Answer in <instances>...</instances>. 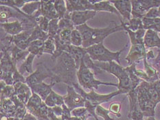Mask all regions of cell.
I'll return each mask as SVG.
<instances>
[{
  "label": "cell",
  "instance_id": "obj_1",
  "mask_svg": "<svg viewBox=\"0 0 160 120\" xmlns=\"http://www.w3.org/2000/svg\"><path fill=\"white\" fill-rule=\"evenodd\" d=\"M52 62V67L50 68L54 76L51 82L56 83L64 82L67 85L74 84L77 78V71L74 60L68 52H62L57 59Z\"/></svg>",
  "mask_w": 160,
  "mask_h": 120
},
{
  "label": "cell",
  "instance_id": "obj_2",
  "mask_svg": "<svg viewBox=\"0 0 160 120\" xmlns=\"http://www.w3.org/2000/svg\"><path fill=\"white\" fill-rule=\"evenodd\" d=\"M81 32L82 37V47L88 48L92 46L100 43H103V41L110 34L117 32L118 31L124 30L122 25H117L115 22H111L109 26L104 28H93L89 27L88 24H83L75 27Z\"/></svg>",
  "mask_w": 160,
  "mask_h": 120
},
{
  "label": "cell",
  "instance_id": "obj_3",
  "mask_svg": "<svg viewBox=\"0 0 160 120\" xmlns=\"http://www.w3.org/2000/svg\"><path fill=\"white\" fill-rule=\"evenodd\" d=\"M95 64L102 71H106L108 73L114 75L118 79L119 83L118 88V90L121 91L122 94H127L130 91L133 90L129 75L125 68L121 66V65H119L115 61L109 62V63L98 62Z\"/></svg>",
  "mask_w": 160,
  "mask_h": 120
},
{
  "label": "cell",
  "instance_id": "obj_4",
  "mask_svg": "<svg viewBox=\"0 0 160 120\" xmlns=\"http://www.w3.org/2000/svg\"><path fill=\"white\" fill-rule=\"evenodd\" d=\"M127 47V45L120 51L113 52L106 48L103 43H100L86 48V50L93 61L100 62V63H109V62L115 61L119 65H121L120 54L124 49H126Z\"/></svg>",
  "mask_w": 160,
  "mask_h": 120
},
{
  "label": "cell",
  "instance_id": "obj_5",
  "mask_svg": "<svg viewBox=\"0 0 160 120\" xmlns=\"http://www.w3.org/2000/svg\"><path fill=\"white\" fill-rule=\"evenodd\" d=\"M77 79L78 84L82 87L89 89L90 91L97 90L98 89L99 85L113 86V87H118V84L102 82L96 80L94 78V74L88 67H87L83 60H82L81 66H80V68L77 71Z\"/></svg>",
  "mask_w": 160,
  "mask_h": 120
},
{
  "label": "cell",
  "instance_id": "obj_6",
  "mask_svg": "<svg viewBox=\"0 0 160 120\" xmlns=\"http://www.w3.org/2000/svg\"><path fill=\"white\" fill-rule=\"evenodd\" d=\"M73 87H74L75 90L76 92L82 96V98L85 99V102H89V104H91L95 107L100 105L103 102H107L110 101L114 96H116L119 94H122L120 91L118 90L115 92L111 93L107 95H101L97 94L94 91V90H92L89 93H86L83 89L81 87V86L80 85L78 82L74 84H73Z\"/></svg>",
  "mask_w": 160,
  "mask_h": 120
},
{
  "label": "cell",
  "instance_id": "obj_7",
  "mask_svg": "<svg viewBox=\"0 0 160 120\" xmlns=\"http://www.w3.org/2000/svg\"><path fill=\"white\" fill-rule=\"evenodd\" d=\"M131 4V18L142 19L151 9L159 8L160 0H133Z\"/></svg>",
  "mask_w": 160,
  "mask_h": 120
},
{
  "label": "cell",
  "instance_id": "obj_8",
  "mask_svg": "<svg viewBox=\"0 0 160 120\" xmlns=\"http://www.w3.org/2000/svg\"><path fill=\"white\" fill-rule=\"evenodd\" d=\"M54 76L52 71L50 68L43 63H40L37 64V68L36 71L26 78V83L32 87L34 85L40 84L46 78L52 79Z\"/></svg>",
  "mask_w": 160,
  "mask_h": 120
},
{
  "label": "cell",
  "instance_id": "obj_9",
  "mask_svg": "<svg viewBox=\"0 0 160 120\" xmlns=\"http://www.w3.org/2000/svg\"><path fill=\"white\" fill-rule=\"evenodd\" d=\"M138 90V100L141 111L144 116L153 117L155 115V108L156 104L152 102L147 94L143 86L140 84L137 87Z\"/></svg>",
  "mask_w": 160,
  "mask_h": 120
},
{
  "label": "cell",
  "instance_id": "obj_10",
  "mask_svg": "<svg viewBox=\"0 0 160 120\" xmlns=\"http://www.w3.org/2000/svg\"><path fill=\"white\" fill-rule=\"evenodd\" d=\"M64 102L70 111L76 108L85 107V99L76 92L72 85L67 86V95L64 96Z\"/></svg>",
  "mask_w": 160,
  "mask_h": 120
},
{
  "label": "cell",
  "instance_id": "obj_11",
  "mask_svg": "<svg viewBox=\"0 0 160 120\" xmlns=\"http://www.w3.org/2000/svg\"><path fill=\"white\" fill-rule=\"evenodd\" d=\"M147 50L144 43H138L131 45L129 52L125 60L127 61L128 65H131L133 64H137L142 60H143L147 56Z\"/></svg>",
  "mask_w": 160,
  "mask_h": 120
},
{
  "label": "cell",
  "instance_id": "obj_12",
  "mask_svg": "<svg viewBox=\"0 0 160 120\" xmlns=\"http://www.w3.org/2000/svg\"><path fill=\"white\" fill-rule=\"evenodd\" d=\"M127 95L130 103V110L128 118L133 120H143L144 114L141 111L138 100L137 88L130 91Z\"/></svg>",
  "mask_w": 160,
  "mask_h": 120
},
{
  "label": "cell",
  "instance_id": "obj_13",
  "mask_svg": "<svg viewBox=\"0 0 160 120\" xmlns=\"http://www.w3.org/2000/svg\"><path fill=\"white\" fill-rule=\"evenodd\" d=\"M54 1H41V8L37 12L34 14V18L43 16L50 21L52 19H58V15L54 8Z\"/></svg>",
  "mask_w": 160,
  "mask_h": 120
},
{
  "label": "cell",
  "instance_id": "obj_14",
  "mask_svg": "<svg viewBox=\"0 0 160 120\" xmlns=\"http://www.w3.org/2000/svg\"><path fill=\"white\" fill-rule=\"evenodd\" d=\"M65 2L69 13L82 10H93V4L91 0H67Z\"/></svg>",
  "mask_w": 160,
  "mask_h": 120
},
{
  "label": "cell",
  "instance_id": "obj_15",
  "mask_svg": "<svg viewBox=\"0 0 160 120\" xmlns=\"http://www.w3.org/2000/svg\"><path fill=\"white\" fill-rule=\"evenodd\" d=\"M97 12L93 10H82L71 13L72 22L76 27L85 24L89 20L92 19L96 15Z\"/></svg>",
  "mask_w": 160,
  "mask_h": 120
},
{
  "label": "cell",
  "instance_id": "obj_16",
  "mask_svg": "<svg viewBox=\"0 0 160 120\" xmlns=\"http://www.w3.org/2000/svg\"><path fill=\"white\" fill-rule=\"evenodd\" d=\"M15 89V95L19 100L26 105L32 95L30 87L24 82H17L13 85Z\"/></svg>",
  "mask_w": 160,
  "mask_h": 120
},
{
  "label": "cell",
  "instance_id": "obj_17",
  "mask_svg": "<svg viewBox=\"0 0 160 120\" xmlns=\"http://www.w3.org/2000/svg\"><path fill=\"white\" fill-rule=\"evenodd\" d=\"M113 3L114 7L117 9L120 16H122L124 19L129 22L131 19L132 13V4L131 1H110Z\"/></svg>",
  "mask_w": 160,
  "mask_h": 120
},
{
  "label": "cell",
  "instance_id": "obj_18",
  "mask_svg": "<svg viewBox=\"0 0 160 120\" xmlns=\"http://www.w3.org/2000/svg\"><path fill=\"white\" fill-rule=\"evenodd\" d=\"M1 28L6 34L10 36H16L17 34L22 33L25 29L23 24L19 20H15L12 22H6L1 23Z\"/></svg>",
  "mask_w": 160,
  "mask_h": 120
},
{
  "label": "cell",
  "instance_id": "obj_19",
  "mask_svg": "<svg viewBox=\"0 0 160 120\" xmlns=\"http://www.w3.org/2000/svg\"><path fill=\"white\" fill-rule=\"evenodd\" d=\"M66 52L72 56L73 60H74L76 69L78 70V69L81 66V62L83 60V58L85 56V55L88 54L86 50V48L81 47H76L71 45L68 47V49Z\"/></svg>",
  "mask_w": 160,
  "mask_h": 120
},
{
  "label": "cell",
  "instance_id": "obj_20",
  "mask_svg": "<svg viewBox=\"0 0 160 120\" xmlns=\"http://www.w3.org/2000/svg\"><path fill=\"white\" fill-rule=\"evenodd\" d=\"M56 84L57 83L54 82H51L49 84H46L45 82H41L40 84L30 87V89L33 93L39 95L43 99V101H45L48 97V95L52 91V87Z\"/></svg>",
  "mask_w": 160,
  "mask_h": 120
},
{
  "label": "cell",
  "instance_id": "obj_21",
  "mask_svg": "<svg viewBox=\"0 0 160 120\" xmlns=\"http://www.w3.org/2000/svg\"><path fill=\"white\" fill-rule=\"evenodd\" d=\"M33 30L34 29L25 30L22 33L17 34L16 36H14L12 39L13 44L20 48L21 50H27L28 47L29 46V38L31 36V34H32Z\"/></svg>",
  "mask_w": 160,
  "mask_h": 120
},
{
  "label": "cell",
  "instance_id": "obj_22",
  "mask_svg": "<svg viewBox=\"0 0 160 120\" xmlns=\"http://www.w3.org/2000/svg\"><path fill=\"white\" fill-rule=\"evenodd\" d=\"M144 43L146 48L158 47L160 50V37L158 32L152 30H147L144 37Z\"/></svg>",
  "mask_w": 160,
  "mask_h": 120
},
{
  "label": "cell",
  "instance_id": "obj_23",
  "mask_svg": "<svg viewBox=\"0 0 160 120\" xmlns=\"http://www.w3.org/2000/svg\"><path fill=\"white\" fill-rule=\"evenodd\" d=\"M92 3L93 4V10L96 12L105 11L111 13L116 14L120 19V15L118 12L117 9L115 8L114 6L111 5L110 1H96V0H91Z\"/></svg>",
  "mask_w": 160,
  "mask_h": 120
},
{
  "label": "cell",
  "instance_id": "obj_24",
  "mask_svg": "<svg viewBox=\"0 0 160 120\" xmlns=\"http://www.w3.org/2000/svg\"><path fill=\"white\" fill-rule=\"evenodd\" d=\"M16 106L11 99H1V113L9 118H15Z\"/></svg>",
  "mask_w": 160,
  "mask_h": 120
},
{
  "label": "cell",
  "instance_id": "obj_25",
  "mask_svg": "<svg viewBox=\"0 0 160 120\" xmlns=\"http://www.w3.org/2000/svg\"><path fill=\"white\" fill-rule=\"evenodd\" d=\"M10 56H11V58L13 63L15 65L19 61L25 60L27 58V57L28 56V55L30 54V52L28 50H21L20 48L17 47L14 44L12 45L11 49H10Z\"/></svg>",
  "mask_w": 160,
  "mask_h": 120
},
{
  "label": "cell",
  "instance_id": "obj_26",
  "mask_svg": "<svg viewBox=\"0 0 160 120\" xmlns=\"http://www.w3.org/2000/svg\"><path fill=\"white\" fill-rule=\"evenodd\" d=\"M43 99L37 94L32 92V95L26 104L27 110L32 115H34L40 108L43 104Z\"/></svg>",
  "mask_w": 160,
  "mask_h": 120
},
{
  "label": "cell",
  "instance_id": "obj_27",
  "mask_svg": "<svg viewBox=\"0 0 160 120\" xmlns=\"http://www.w3.org/2000/svg\"><path fill=\"white\" fill-rule=\"evenodd\" d=\"M44 41L37 40L31 42L28 47V50L30 54L34 55L35 56L39 57L43 54V46Z\"/></svg>",
  "mask_w": 160,
  "mask_h": 120
},
{
  "label": "cell",
  "instance_id": "obj_28",
  "mask_svg": "<svg viewBox=\"0 0 160 120\" xmlns=\"http://www.w3.org/2000/svg\"><path fill=\"white\" fill-rule=\"evenodd\" d=\"M35 57L36 56L33 54H30L28 55V56L27 57L26 59L24 60L23 63L21 65V66L18 69V71L21 74L23 75L27 73L31 75L33 73L34 71L32 70V63Z\"/></svg>",
  "mask_w": 160,
  "mask_h": 120
},
{
  "label": "cell",
  "instance_id": "obj_29",
  "mask_svg": "<svg viewBox=\"0 0 160 120\" xmlns=\"http://www.w3.org/2000/svg\"><path fill=\"white\" fill-rule=\"evenodd\" d=\"M41 1H30L22 8V11L28 16H33L41 8Z\"/></svg>",
  "mask_w": 160,
  "mask_h": 120
},
{
  "label": "cell",
  "instance_id": "obj_30",
  "mask_svg": "<svg viewBox=\"0 0 160 120\" xmlns=\"http://www.w3.org/2000/svg\"><path fill=\"white\" fill-rule=\"evenodd\" d=\"M142 22H143L144 28L146 30H152L160 33V18L149 19L144 17L142 18Z\"/></svg>",
  "mask_w": 160,
  "mask_h": 120
},
{
  "label": "cell",
  "instance_id": "obj_31",
  "mask_svg": "<svg viewBox=\"0 0 160 120\" xmlns=\"http://www.w3.org/2000/svg\"><path fill=\"white\" fill-rule=\"evenodd\" d=\"M48 38H49V36H48V34L46 32H44V31L41 30L39 26H37L34 28L32 34H31V36L29 38L28 43L30 45L31 42L37 40H42L46 41Z\"/></svg>",
  "mask_w": 160,
  "mask_h": 120
},
{
  "label": "cell",
  "instance_id": "obj_32",
  "mask_svg": "<svg viewBox=\"0 0 160 120\" xmlns=\"http://www.w3.org/2000/svg\"><path fill=\"white\" fill-rule=\"evenodd\" d=\"M15 95V89L13 85H7L1 80V99H11Z\"/></svg>",
  "mask_w": 160,
  "mask_h": 120
},
{
  "label": "cell",
  "instance_id": "obj_33",
  "mask_svg": "<svg viewBox=\"0 0 160 120\" xmlns=\"http://www.w3.org/2000/svg\"><path fill=\"white\" fill-rule=\"evenodd\" d=\"M58 27L59 31L63 29H75V26H74V24H73L71 19V13H69L68 12L63 18L59 20Z\"/></svg>",
  "mask_w": 160,
  "mask_h": 120
},
{
  "label": "cell",
  "instance_id": "obj_34",
  "mask_svg": "<svg viewBox=\"0 0 160 120\" xmlns=\"http://www.w3.org/2000/svg\"><path fill=\"white\" fill-rule=\"evenodd\" d=\"M29 2L30 1H28V0H4V1L1 0L0 3L2 6H8L10 8L22 9V7Z\"/></svg>",
  "mask_w": 160,
  "mask_h": 120
},
{
  "label": "cell",
  "instance_id": "obj_35",
  "mask_svg": "<svg viewBox=\"0 0 160 120\" xmlns=\"http://www.w3.org/2000/svg\"><path fill=\"white\" fill-rule=\"evenodd\" d=\"M54 8L58 15V19L60 20L63 18L66 15V14L68 12L66 6L65 1L59 0V1H54Z\"/></svg>",
  "mask_w": 160,
  "mask_h": 120
},
{
  "label": "cell",
  "instance_id": "obj_36",
  "mask_svg": "<svg viewBox=\"0 0 160 120\" xmlns=\"http://www.w3.org/2000/svg\"><path fill=\"white\" fill-rule=\"evenodd\" d=\"M125 24L128 27V28L133 31V32H136L139 30L144 29L142 19L131 18L128 22H125Z\"/></svg>",
  "mask_w": 160,
  "mask_h": 120
},
{
  "label": "cell",
  "instance_id": "obj_37",
  "mask_svg": "<svg viewBox=\"0 0 160 120\" xmlns=\"http://www.w3.org/2000/svg\"><path fill=\"white\" fill-rule=\"evenodd\" d=\"M73 30L63 29L58 32L57 36L62 43L65 45H71V34Z\"/></svg>",
  "mask_w": 160,
  "mask_h": 120
},
{
  "label": "cell",
  "instance_id": "obj_38",
  "mask_svg": "<svg viewBox=\"0 0 160 120\" xmlns=\"http://www.w3.org/2000/svg\"><path fill=\"white\" fill-rule=\"evenodd\" d=\"M83 61H84V63L87 66V67H88L90 70H92V72L94 74H101L102 72V70L101 69L97 67L96 64L93 63V61L92 60V58H90L88 54H87L85 55V56L83 58Z\"/></svg>",
  "mask_w": 160,
  "mask_h": 120
},
{
  "label": "cell",
  "instance_id": "obj_39",
  "mask_svg": "<svg viewBox=\"0 0 160 120\" xmlns=\"http://www.w3.org/2000/svg\"><path fill=\"white\" fill-rule=\"evenodd\" d=\"M58 22L59 19H56L50 21L49 26H48V36L49 38H54L57 35L59 32V27H58Z\"/></svg>",
  "mask_w": 160,
  "mask_h": 120
},
{
  "label": "cell",
  "instance_id": "obj_40",
  "mask_svg": "<svg viewBox=\"0 0 160 120\" xmlns=\"http://www.w3.org/2000/svg\"><path fill=\"white\" fill-rule=\"evenodd\" d=\"M71 45L76 47H81L82 45V37L81 34L76 28L73 30L72 32Z\"/></svg>",
  "mask_w": 160,
  "mask_h": 120
},
{
  "label": "cell",
  "instance_id": "obj_41",
  "mask_svg": "<svg viewBox=\"0 0 160 120\" xmlns=\"http://www.w3.org/2000/svg\"><path fill=\"white\" fill-rule=\"evenodd\" d=\"M56 50V46L54 40L52 38H48L44 42L43 46V54H48L52 56Z\"/></svg>",
  "mask_w": 160,
  "mask_h": 120
},
{
  "label": "cell",
  "instance_id": "obj_42",
  "mask_svg": "<svg viewBox=\"0 0 160 120\" xmlns=\"http://www.w3.org/2000/svg\"><path fill=\"white\" fill-rule=\"evenodd\" d=\"M36 22L37 23V26H39L41 30H43L44 32L48 33L50 20L48 18H46V17L41 16V17H37V18H36Z\"/></svg>",
  "mask_w": 160,
  "mask_h": 120
},
{
  "label": "cell",
  "instance_id": "obj_43",
  "mask_svg": "<svg viewBox=\"0 0 160 120\" xmlns=\"http://www.w3.org/2000/svg\"><path fill=\"white\" fill-rule=\"evenodd\" d=\"M109 110H107L102 106H98L96 109V114L97 116H100L105 119V120H113L109 117Z\"/></svg>",
  "mask_w": 160,
  "mask_h": 120
},
{
  "label": "cell",
  "instance_id": "obj_44",
  "mask_svg": "<svg viewBox=\"0 0 160 120\" xmlns=\"http://www.w3.org/2000/svg\"><path fill=\"white\" fill-rule=\"evenodd\" d=\"M50 95L52 97V98L56 106H62V105L65 104L64 96H61L59 94H57V93H55L53 90H52V91L51 92V94Z\"/></svg>",
  "mask_w": 160,
  "mask_h": 120
},
{
  "label": "cell",
  "instance_id": "obj_45",
  "mask_svg": "<svg viewBox=\"0 0 160 120\" xmlns=\"http://www.w3.org/2000/svg\"><path fill=\"white\" fill-rule=\"evenodd\" d=\"M88 113V110H87L85 107H79L72 111L71 114L74 117L79 118V117H83L85 115H87V113Z\"/></svg>",
  "mask_w": 160,
  "mask_h": 120
},
{
  "label": "cell",
  "instance_id": "obj_46",
  "mask_svg": "<svg viewBox=\"0 0 160 120\" xmlns=\"http://www.w3.org/2000/svg\"><path fill=\"white\" fill-rule=\"evenodd\" d=\"M152 67H154L158 71V73H160V50H159V53L158 56L154 59L148 61Z\"/></svg>",
  "mask_w": 160,
  "mask_h": 120
},
{
  "label": "cell",
  "instance_id": "obj_47",
  "mask_svg": "<svg viewBox=\"0 0 160 120\" xmlns=\"http://www.w3.org/2000/svg\"><path fill=\"white\" fill-rule=\"evenodd\" d=\"M120 108L121 104L119 103H112L109 106V111L110 112L113 113V114L116 115L118 117H120Z\"/></svg>",
  "mask_w": 160,
  "mask_h": 120
},
{
  "label": "cell",
  "instance_id": "obj_48",
  "mask_svg": "<svg viewBox=\"0 0 160 120\" xmlns=\"http://www.w3.org/2000/svg\"><path fill=\"white\" fill-rule=\"evenodd\" d=\"M144 17H146V18H149V19L159 18L158 8H153L151 9L147 14H146Z\"/></svg>",
  "mask_w": 160,
  "mask_h": 120
},
{
  "label": "cell",
  "instance_id": "obj_49",
  "mask_svg": "<svg viewBox=\"0 0 160 120\" xmlns=\"http://www.w3.org/2000/svg\"><path fill=\"white\" fill-rule=\"evenodd\" d=\"M52 111L56 115H57V117H59V118H62V113H63V111H62V106H54V107L52 108Z\"/></svg>",
  "mask_w": 160,
  "mask_h": 120
},
{
  "label": "cell",
  "instance_id": "obj_50",
  "mask_svg": "<svg viewBox=\"0 0 160 120\" xmlns=\"http://www.w3.org/2000/svg\"><path fill=\"white\" fill-rule=\"evenodd\" d=\"M152 84H153V86L154 87L155 89V90L157 91L158 94L159 95V99H160V80L159 79L158 80L155 81L154 82H152Z\"/></svg>",
  "mask_w": 160,
  "mask_h": 120
},
{
  "label": "cell",
  "instance_id": "obj_51",
  "mask_svg": "<svg viewBox=\"0 0 160 120\" xmlns=\"http://www.w3.org/2000/svg\"><path fill=\"white\" fill-rule=\"evenodd\" d=\"M155 57H154V53H153V51L152 50H149L147 51V56H146V59H147V61H149L151 60L154 59Z\"/></svg>",
  "mask_w": 160,
  "mask_h": 120
},
{
  "label": "cell",
  "instance_id": "obj_52",
  "mask_svg": "<svg viewBox=\"0 0 160 120\" xmlns=\"http://www.w3.org/2000/svg\"><path fill=\"white\" fill-rule=\"evenodd\" d=\"M23 120H38L35 117L31 114L30 113H27L26 115L24 117Z\"/></svg>",
  "mask_w": 160,
  "mask_h": 120
},
{
  "label": "cell",
  "instance_id": "obj_53",
  "mask_svg": "<svg viewBox=\"0 0 160 120\" xmlns=\"http://www.w3.org/2000/svg\"><path fill=\"white\" fill-rule=\"evenodd\" d=\"M89 116H91V115H87L83 117H79V118H76V117H71V118L68 120H86Z\"/></svg>",
  "mask_w": 160,
  "mask_h": 120
},
{
  "label": "cell",
  "instance_id": "obj_54",
  "mask_svg": "<svg viewBox=\"0 0 160 120\" xmlns=\"http://www.w3.org/2000/svg\"><path fill=\"white\" fill-rule=\"evenodd\" d=\"M145 120H156L153 117H149V118H148V119H145Z\"/></svg>",
  "mask_w": 160,
  "mask_h": 120
},
{
  "label": "cell",
  "instance_id": "obj_55",
  "mask_svg": "<svg viewBox=\"0 0 160 120\" xmlns=\"http://www.w3.org/2000/svg\"><path fill=\"white\" fill-rule=\"evenodd\" d=\"M158 14H159V18H160V6L159 7V8H158Z\"/></svg>",
  "mask_w": 160,
  "mask_h": 120
}]
</instances>
